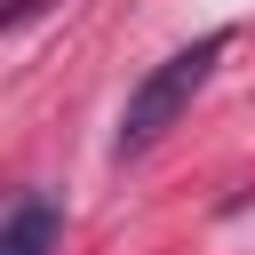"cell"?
I'll return each mask as SVG.
<instances>
[{"label":"cell","mask_w":255,"mask_h":255,"mask_svg":"<svg viewBox=\"0 0 255 255\" xmlns=\"http://www.w3.org/2000/svg\"><path fill=\"white\" fill-rule=\"evenodd\" d=\"M231 56V24H215V32H199L191 48H175L167 64H151L143 80H135V96H128V112H120V135H112V151L120 159H135V151H151L191 104H199V88L215 80V64Z\"/></svg>","instance_id":"6da1fadb"},{"label":"cell","mask_w":255,"mask_h":255,"mask_svg":"<svg viewBox=\"0 0 255 255\" xmlns=\"http://www.w3.org/2000/svg\"><path fill=\"white\" fill-rule=\"evenodd\" d=\"M56 239H64V207L48 191H16V207L0 223V255H48Z\"/></svg>","instance_id":"7a4b0ae2"}]
</instances>
